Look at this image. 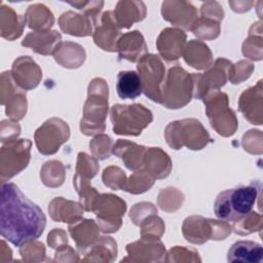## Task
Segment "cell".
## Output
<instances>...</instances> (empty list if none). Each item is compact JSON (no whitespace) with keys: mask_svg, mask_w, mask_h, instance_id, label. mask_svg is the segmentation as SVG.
I'll list each match as a JSON object with an SVG mask.
<instances>
[{"mask_svg":"<svg viewBox=\"0 0 263 263\" xmlns=\"http://www.w3.org/2000/svg\"><path fill=\"white\" fill-rule=\"evenodd\" d=\"M46 225L42 210L28 199L13 183L1 184L0 233L16 247L36 240Z\"/></svg>","mask_w":263,"mask_h":263,"instance_id":"obj_1","label":"cell"},{"mask_svg":"<svg viewBox=\"0 0 263 263\" xmlns=\"http://www.w3.org/2000/svg\"><path fill=\"white\" fill-rule=\"evenodd\" d=\"M261 188L260 182L248 186H237L220 192L214 203V212L218 219L231 222L240 221L252 212Z\"/></svg>","mask_w":263,"mask_h":263,"instance_id":"obj_2","label":"cell"},{"mask_svg":"<svg viewBox=\"0 0 263 263\" xmlns=\"http://www.w3.org/2000/svg\"><path fill=\"white\" fill-rule=\"evenodd\" d=\"M108 113V85L102 78H95L88 85V96L83 108L80 129L86 136L100 134L105 129Z\"/></svg>","mask_w":263,"mask_h":263,"instance_id":"obj_3","label":"cell"},{"mask_svg":"<svg viewBox=\"0 0 263 263\" xmlns=\"http://www.w3.org/2000/svg\"><path fill=\"white\" fill-rule=\"evenodd\" d=\"M167 144L173 149H181L183 146L188 149L199 150L212 142L208 130L200 121L187 118L171 122L164 132Z\"/></svg>","mask_w":263,"mask_h":263,"instance_id":"obj_4","label":"cell"},{"mask_svg":"<svg viewBox=\"0 0 263 263\" xmlns=\"http://www.w3.org/2000/svg\"><path fill=\"white\" fill-rule=\"evenodd\" d=\"M152 120V112L140 104H117L111 108V121L116 135L139 136Z\"/></svg>","mask_w":263,"mask_h":263,"instance_id":"obj_5","label":"cell"},{"mask_svg":"<svg viewBox=\"0 0 263 263\" xmlns=\"http://www.w3.org/2000/svg\"><path fill=\"white\" fill-rule=\"evenodd\" d=\"M193 96V79L179 66L172 67L165 75L161 90V104L168 109L187 105Z\"/></svg>","mask_w":263,"mask_h":263,"instance_id":"obj_6","label":"cell"},{"mask_svg":"<svg viewBox=\"0 0 263 263\" xmlns=\"http://www.w3.org/2000/svg\"><path fill=\"white\" fill-rule=\"evenodd\" d=\"M212 127L221 136H232L237 128L235 113L228 107V97L219 90L210 91L203 99Z\"/></svg>","mask_w":263,"mask_h":263,"instance_id":"obj_7","label":"cell"},{"mask_svg":"<svg viewBox=\"0 0 263 263\" xmlns=\"http://www.w3.org/2000/svg\"><path fill=\"white\" fill-rule=\"evenodd\" d=\"M183 235L192 243H203L208 239H225L232 227L225 221L204 219L200 216H192L185 219L183 223Z\"/></svg>","mask_w":263,"mask_h":263,"instance_id":"obj_8","label":"cell"},{"mask_svg":"<svg viewBox=\"0 0 263 263\" xmlns=\"http://www.w3.org/2000/svg\"><path fill=\"white\" fill-rule=\"evenodd\" d=\"M31 145L28 139H15L3 143L0 154L1 184L27 167L30 161Z\"/></svg>","mask_w":263,"mask_h":263,"instance_id":"obj_9","label":"cell"},{"mask_svg":"<svg viewBox=\"0 0 263 263\" xmlns=\"http://www.w3.org/2000/svg\"><path fill=\"white\" fill-rule=\"evenodd\" d=\"M137 68L146 97L153 102L161 104V90L165 80V68L160 58L153 53L145 54L139 60Z\"/></svg>","mask_w":263,"mask_h":263,"instance_id":"obj_10","label":"cell"},{"mask_svg":"<svg viewBox=\"0 0 263 263\" xmlns=\"http://www.w3.org/2000/svg\"><path fill=\"white\" fill-rule=\"evenodd\" d=\"M126 211L124 200L113 194H99L92 206L101 231L116 232L121 226V217Z\"/></svg>","mask_w":263,"mask_h":263,"instance_id":"obj_11","label":"cell"},{"mask_svg":"<svg viewBox=\"0 0 263 263\" xmlns=\"http://www.w3.org/2000/svg\"><path fill=\"white\" fill-rule=\"evenodd\" d=\"M70 128L64 120L50 118L35 132V143L40 153L49 155L55 153L60 147L68 141Z\"/></svg>","mask_w":263,"mask_h":263,"instance_id":"obj_12","label":"cell"},{"mask_svg":"<svg viewBox=\"0 0 263 263\" xmlns=\"http://www.w3.org/2000/svg\"><path fill=\"white\" fill-rule=\"evenodd\" d=\"M230 66L229 61L219 58L205 73H192L194 98L202 100L210 91L219 90L221 86L225 85Z\"/></svg>","mask_w":263,"mask_h":263,"instance_id":"obj_13","label":"cell"},{"mask_svg":"<svg viewBox=\"0 0 263 263\" xmlns=\"http://www.w3.org/2000/svg\"><path fill=\"white\" fill-rule=\"evenodd\" d=\"M126 252L130 259L124 258L122 262L126 260L135 262H159L165 260V249L157 237L142 236L140 240L128 243Z\"/></svg>","mask_w":263,"mask_h":263,"instance_id":"obj_14","label":"cell"},{"mask_svg":"<svg viewBox=\"0 0 263 263\" xmlns=\"http://www.w3.org/2000/svg\"><path fill=\"white\" fill-rule=\"evenodd\" d=\"M95 43L107 51H115L121 36L120 27L115 21L113 11H106L99 18L93 33Z\"/></svg>","mask_w":263,"mask_h":263,"instance_id":"obj_15","label":"cell"},{"mask_svg":"<svg viewBox=\"0 0 263 263\" xmlns=\"http://www.w3.org/2000/svg\"><path fill=\"white\" fill-rule=\"evenodd\" d=\"M10 72L15 83L25 90L36 87L42 77L41 69L30 57H20L16 59L12 64Z\"/></svg>","mask_w":263,"mask_h":263,"instance_id":"obj_16","label":"cell"},{"mask_svg":"<svg viewBox=\"0 0 263 263\" xmlns=\"http://www.w3.org/2000/svg\"><path fill=\"white\" fill-rule=\"evenodd\" d=\"M161 13L164 20L185 30H191L197 20L195 7L188 2H163Z\"/></svg>","mask_w":263,"mask_h":263,"instance_id":"obj_17","label":"cell"},{"mask_svg":"<svg viewBox=\"0 0 263 263\" xmlns=\"http://www.w3.org/2000/svg\"><path fill=\"white\" fill-rule=\"evenodd\" d=\"M185 41L186 34L183 31L166 28L158 36L156 46L160 55L167 62H172L177 61L181 57Z\"/></svg>","mask_w":263,"mask_h":263,"instance_id":"obj_18","label":"cell"},{"mask_svg":"<svg viewBox=\"0 0 263 263\" xmlns=\"http://www.w3.org/2000/svg\"><path fill=\"white\" fill-rule=\"evenodd\" d=\"M61 34L57 31H35L29 33L22 42L23 46L31 47L37 53L54 54L61 42Z\"/></svg>","mask_w":263,"mask_h":263,"instance_id":"obj_19","label":"cell"},{"mask_svg":"<svg viewBox=\"0 0 263 263\" xmlns=\"http://www.w3.org/2000/svg\"><path fill=\"white\" fill-rule=\"evenodd\" d=\"M261 82L242 92L239 98L238 106L243 116L252 124L262 123V88Z\"/></svg>","mask_w":263,"mask_h":263,"instance_id":"obj_20","label":"cell"},{"mask_svg":"<svg viewBox=\"0 0 263 263\" xmlns=\"http://www.w3.org/2000/svg\"><path fill=\"white\" fill-rule=\"evenodd\" d=\"M147 147L137 145L126 140H118L112 148V152L120 157L125 166L130 171H138L143 166Z\"/></svg>","mask_w":263,"mask_h":263,"instance_id":"obj_21","label":"cell"},{"mask_svg":"<svg viewBox=\"0 0 263 263\" xmlns=\"http://www.w3.org/2000/svg\"><path fill=\"white\" fill-rule=\"evenodd\" d=\"M116 50H118L120 58L129 62H137L147 51V46L143 35L139 31H133L120 36Z\"/></svg>","mask_w":263,"mask_h":263,"instance_id":"obj_22","label":"cell"},{"mask_svg":"<svg viewBox=\"0 0 263 263\" xmlns=\"http://www.w3.org/2000/svg\"><path fill=\"white\" fill-rule=\"evenodd\" d=\"M83 205L81 203L67 200L63 197H57L51 200L48 212L52 220L57 222H67L69 224L79 221L83 215Z\"/></svg>","mask_w":263,"mask_h":263,"instance_id":"obj_23","label":"cell"},{"mask_svg":"<svg viewBox=\"0 0 263 263\" xmlns=\"http://www.w3.org/2000/svg\"><path fill=\"white\" fill-rule=\"evenodd\" d=\"M69 231L79 253H82L99 238L100 228L93 220L85 219L70 224Z\"/></svg>","mask_w":263,"mask_h":263,"instance_id":"obj_24","label":"cell"},{"mask_svg":"<svg viewBox=\"0 0 263 263\" xmlns=\"http://www.w3.org/2000/svg\"><path fill=\"white\" fill-rule=\"evenodd\" d=\"M142 167L154 179H163L171 173L172 161L161 149L151 147L147 149Z\"/></svg>","mask_w":263,"mask_h":263,"instance_id":"obj_25","label":"cell"},{"mask_svg":"<svg viewBox=\"0 0 263 263\" xmlns=\"http://www.w3.org/2000/svg\"><path fill=\"white\" fill-rule=\"evenodd\" d=\"M263 257L262 246L251 240H239L234 242L228 251V262L261 263Z\"/></svg>","mask_w":263,"mask_h":263,"instance_id":"obj_26","label":"cell"},{"mask_svg":"<svg viewBox=\"0 0 263 263\" xmlns=\"http://www.w3.org/2000/svg\"><path fill=\"white\" fill-rule=\"evenodd\" d=\"M113 14L120 29L129 28L134 23L140 22L145 17L146 8L143 2L119 1Z\"/></svg>","mask_w":263,"mask_h":263,"instance_id":"obj_27","label":"cell"},{"mask_svg":"<svg viewBox=\"0 0 263 263\" xmlns=\"http://www.w3.org/2000/svg\"><path fill=\"white\" fill-rule=\"evenodd\" d=\"M185 62L195 69H208L212 66L213 57L206 44L197 40H190L182 52Z\"/></svg>","mask_w":263,"mask_h":263,"instance_id":"obj_28","label":"cell"},{"mask_svg":"<svg viewBox=\"0 0 263 263\" xmlns=\"http://www.w3.org/2000/svg\"><path fill=\"white\" fill-rule=\"evenodd\" d=\"M61 29L70 35L74 36H88L91 34L92 25L96 26L95 21L89 16H83L73 11H67L59 18Z\"/></svg>","mask_w":263,"mask_h":263,"instance_id":"obj_29","label":"cell"},{"mask_svg":"<svg viewBox=\"0 0 263 263\" xmlns=\"http://www.w3.org/2000/svg\"><path fill=\"white\" fill-rule=\"evenodd\" d=\"M80 254L85 256L82 261L112 262L117 256L116 242L112 237L102 236Z\"/></svg>","mask_w":263,"mask_h":263,"instance_id":"obj_30","label":"cell"},{"mask_svg":"<svg viewBox=\"0 0 263 263\" xmlns=\"http://www.w3.org/2000/svg\"><path fill=\"white\" fill-rule=\"evenodd\" d=\"M117 95L122 100H135L143 92L141 78L136 71H120L117 75Z\"/></svg>","mask_w":263,"mask_h":263,"instance_id":"obj_31","label":"cell"},{"mask_svg":"<svg viewBox=\"0 0 263 263\" xmlns=\"http://www.w3.org/2000/svg\"><path fill=\"white\" fill-rule=\"evenodd\" d=\"M26 23V18L18 16L11 7L1 5V36L7 40L18 38Z\"/></svg>","mask_w":263,"mask_h":263,"instance_id":"obj_32","label":"cell"},{"mask_svg":"<svg viewBox=\"0 0 263 263\" xmlns=\"http://www.w3.org/2000/svg\"><path fill=\"white\" fill-rule=\"evenodd\" d=\"M25 18L31 29L39 31H48L54 22L50 10L42 4L31 5L26 12Z\"/></svg>","mask_w":263,"mask_h":263,"instance_id":"obj_33","label":"cell"},{"mask_svg":"<svg viewBox=\"0 0 263 263\" xmlns=\"http://www.w3.org/2000/svg\"><path fill=\"white\" fill-rule=\"evenodd\" d=\"M54 60L61 64L67 57H70L67 68H77L83 64L85 59V52L83 47L73 42L61 43L54 52Z\"/></svg>","mask_w":263,"mask_h":263,"instance_id":"obj_34","label":"cell"},{"mask_svg":"<svg viewBox=\"0 0 263 263\" xmlns=\"http://www.w3.org/2000/svg\"><path fill=\"white\" fill-rule=\"evenodd\" d=\"M40 177L44 185L48 187L61 186L65 179V168L62 162L51 160L44 163Z\"/></svg>","mask_w":263,"mask_h":263,"instance_id":"obj_35","label":"cell"},{"mask_svg":"<svg viewBox=\"0 0 263 263\" xmlns=\"http://www.w3.org/2000/svg\"><path fill=\"white\" fill-rule=\"evenodd\" d=\"M154 180L155 179L144 170L137 171L128 178V180H126L123 190L134 194L143 193L149 190V188L154 184Z\"/></svg>","mask_w":263,"mask_h":263,"instance_id":"obj_36","label":"cell"},{"mask_svg":"<svg viewBox=\"0 0 263 263\" xmlns=\"http://www.w3.org/2000/svg\"><path fill=\"white\" fill-rule=\"evenodd\" d=\"M191 31L193 34L201 39H214L220 33L219 23L211 17H201L196 20Z\"/></svg>","mask_w":263,"mask_h":263,"instance_id":"obj_37","label":"cell"},{"mask_svg":"<svg viewBox=\"0 0 263 263\" xmlns=\"http://www.w3.org/2000/svg\"><path fill=\"white\" fill-rule=\"evenodd\" d=\"M5 106V112L12 120H20L24 118L27 112V100L24 89L15 93L9 101H7Z\"/></svg>","mask_w":263,"mask_h":263,"instance_id":"obj_38","label":"cell"},{"mask_svg":"<svg viewBox=\"0 0 263 263\" xmlns=\"http://www.w3.org/2000/svg\"><path fill=\"white\" fill-rule=\"evenodd\" d=\"M99 171V164L97 160L84 152H80L77 158V165H76V174L83 179H91L97 175Z\"/></svg>","mask_w":263,"mask_h":263,"instance_id":"obj_39","label":"cell"},{"mask_svg":"<svg viewBox=\"0 0 263 263\" xmlns=\"http://www.w3.org/2000/svg\"><path fill=\"white\" fill-rule=\"evenodd\" d=\"M140 226L142 236H152L159 238L164 231L162 220L154 214L147 216L144 221L140 223Z\"/></svg>","mask_w":263,"mask_h":263,"instance_id":"obj_40","label":"cell"},{"mask_svg":"<svg viewBox=\"0 0 263 263\" xmlns=\"http://www.w3.org/2000/svg\"><path fill=\"white\" fill-rule=\"evenodd\" d=\"M20 254L25 261H43L45 248L42 242L31 240L20 247Z\"/></svg>","mask_w":263,"mask_h":263,"instance_id":"obj_41","label":"cell"},{"mask_svg":"<svg viewBox=\"0 0 263 263\" xmlns=\"http://www.w3.org/2000/svg\"><path fill=\"white\" fill-rule=\"evenodd\" d=\"M125 174L117 166H109L105 168L103 173L104 184L113 190H119L124 188L126 179Z\"/></svg>","mask_w":263,"mask_h":263,"instance_id":"obj_42","label":"cell"},{"mask_svg":"<svg viewBox=\"0 0 263 263\" xmlns=\"http://www.w3.org/2000/svg\"><path fill=\"white\" fill-rule=\"evenodd\" d=\"M89 147L97 159H106L111 154L112 140L106 135H99L89 143Z\"/></svg>","mask_w":263,"mask_h":263,"instance_id":"obj_43","label":"cell"}]
</instances>
